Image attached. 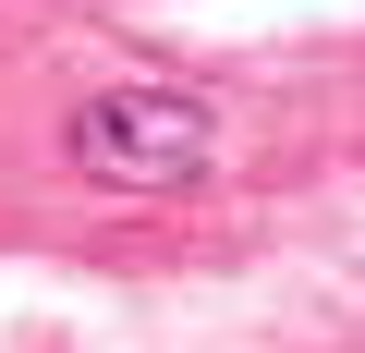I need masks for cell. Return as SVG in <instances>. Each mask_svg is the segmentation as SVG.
<instances>
[{
    "mask_svg": "<svg viewBox=\"0 0 365 353\" xmlns=\"http://www.w3.org/2000/svg\"><path fill=\"white\" fill-rule=\"evenodd\" d=\"M220 158V110L195 86H110L73 110V170L110 195H182Z\"/></svg>",
    "mask_w": 365,
    "mask_h": 353,
    "instance_id": "obj_1",
    "label": "cell"
}]
</instances>
